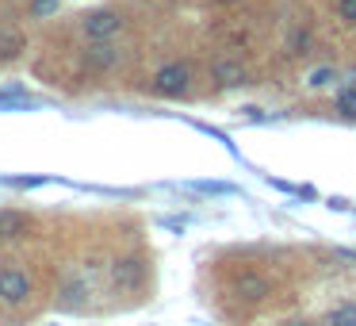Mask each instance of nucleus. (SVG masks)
<instances>
[{
    "label": "nucleus",
    "instance_id": "18",
    "mask_svg": "<svg viewBox=\"0 0 356 326\" xmlns=\"http://www.w3.org/2000/svg\"><path fill=\"white\" fill-rule=\"evenodd\" d=\"M218 4H238V0H218Z\"/></svg>",
    "mask_w": 356,
    "mask_h": 326
},
{
    "label": "nucleus",
    "instance_id": "9",
    "mask_svg": "<svg viewBox=\"0 0 356 326\" xmlns=\"http://www.w3.org/2000/svg\"><path fill=\"white\" fill-rule=\"evenodd\" d=\"M322 326H356V300H345V303H333L325 311Z\"/></svg>",
    "mask_w": 356,
    "mask_h": 326
},
{
    "label": "nucleus",
    "instance_id": "10",
    "mask_svg": "<svg viewBox=\"0 0 356 326\" xmlns=\"http://www.w3.org/2000/svg\"><path fill=\"white\" fill-rule=\"evenodd\" d=\"M337 81V70L333 65H314V70L307 73V88H325V85H333Z\"/></svg>",
    "mask_w": 356,
    "mask_h": 326
},
{
    "label": "nucleus",
    "instance_id": "11",
    "mask_svg": "<svg viewBox=\"0 0 356 326\" xmlns=\"http://www.w3.org/2000/svg\"><path fill=\"white\" fill-rule=\"evenodd\" d=\"M62 303L65 307H81V303H85V284H81V280H65L62 284Z\"/></svg>",
    "mask_w": 356,
    "mask_h": 326
},
{
    "label": "nucleus",
    "instance_id": "12",
    "mask_svg": "<svg viewBox=\"0 0 356 326\" xmlns=\"http://www.w3.org/2000/svg\"><path fill=\"white\" fill-rule=\"evenodd\" d=\"M58 8H62V0H31V4H27V16H31V20H47V16H54Z\"/></svg>",
    "mask_w": 356,
    "mask_h": 326
},
{
    "label": "nucleus",
    "instance_id": "13",
    "mask_svg": "<svg viewBox=\"0 0 356 326\" xmlns=\"http://www.w3.org/2000/svg\"><path fill=\"white\" fill-rule=\"evenodd\" d=\"M337 111L356 119V88H341V93H337Z\"/></svg>",
    "mask_w": 356,
    "mask_h": 326
},
{
    "label": "nucleus",
    "instance_id": "5",
    "mask_svg": "<svg viewBox=\"0 0 356 326\" xmlns=\"http://www.w3.org/2000/svg\"><path fill=\"white\" fill-rule=\"evenodd\" d=\"M119 47L111 39H104V42H92L88 50H81V62H85V70H92V73H108V70H115L119 65Z\"/></svg>",
    "mask_w": 356,
    "mask_h": 326
},
{
    "label": "nucleus",
    "instance_id": "4",
    "mask_svg": "<svg viewBox=\"0 0 356 326\" xmlns=\"http://www.w3.org/2000/svg\"><path fill=\"white\" fill-rule=\"evenodd\" d=\"M234 295H238L241 303H264L268 300V292H272V284H268V277H261V272H238L234 277Z\"/></svg>",
    "mask_w": 356,
    "mask_h": 326
},
{
    "label": "nucleus",
    "instance_id": "1",
    "mask_svg": "<svg viewBox=\"0 0 356 326\" xmlns=\"http://www.w3.org/2000/svg\"><path fill=\"white\" fill-rule=\"evenodd\" d=\"M35 295V280L24 265H4L0 269V303L4 307H24Z\"/></svg>",
    "mask_w": 356,
    "mask_h": 326
},
{
    "label": "nucleus",
    "instance_id": "8",
    "mask_svg": "<svg viewBox=\"0 0 356 326\" xmlns=\"http://www.w3.org/2000/svg\"><path fill=\"white\" fill-rule=\"evenodd\" d=\"M31 226V219L24 215V211H0V242L8 238H19V234Z\"/></svg>",
    "mask_w": 356,
    "mask_h": 326
},
{
    "label": "nucleus",
    "instance_id": "15",
    "mask_svg": "<svg viewBox=\"0 0 356 326\" xmlns=\"http://www.w3.org/2000/svg\"><path fill=\"white\" fill-rule=\"evenodd\" d=\"M16 47H19V35H0V58H8V54H16Z\"/></svg>",
    "mask_w": 356,
    "mask_h": 326
},
{
    "label": "nucleus",
    "instance_id": "3",
    "mask_svg": "<svg viewBox=\"0 0 356 326\" xmlns=\"http://www.w3.org/2000/svg\"><path fill=\"white\" fill-rule=\"evenodd\" d=\"M123 31V16L111 8H96V12H85L81 16V35L92 42H104V39H115Z\"/></svg>",
    "mask_w": 356,
    "mask_h": 326
},
{
    "label": "nucleus",
    "instance_id": "16",
    "mask_svg": "<svg viewBox=\"0 0 356 326\" xmlns=\"http://www.w3.org/2000/svg\"><path fill=\"white\" fill-rule=\"evenodd\" d=\"M287 47H291L295 54H302V50L310 47V35H307V31H295V35H291V42H287Z\"/></svg>",
    "mask_w": 356,
    "mask_h": 326
},
{
    "label": "nucleus",
    "instance_id": "17",
    "mask_svg": "<svg viewBox=\"0 0 356 326\" xmlns=\"http://www.w3.org/2000/svg\"><path fill=\"white\" fill-rule=\"evenodd\" d=\"M280 326H318L314 318H287V323H280Z\"/></svg>",
    "mask_w": 356,
    "mask_h": 326
},
{
    "label": "nucleus",
    "instance_id": "7",
    "mask_svg": "<svg viewBox=\"0 0 356 326\" xmlns=\"http://www.w3.org/2000/svg\"><path fill=\"white\" fill-rule=\"evenodd\" d=\"M142 261L138 257H119L115 265H111V284L119 288V292H134V288L142 284Z\"/></svg>",
    "mask_w": 356,
    "mask_h": 326
},
{
    "label": "nucleus",
    "instance_id": "14",
    "mask_svg": "<svg viewBox=\"0 0 356 326\" xmlns=\"http://www.w3.org/2000/svg\"><path fill=\"white\" fill-rule=\"evenodd\" d=\"M337 16L356 27V0H337Z\"/></svg>",
    "mask_w": 356,
    "mask_h": 326
},
{
    "label": "nucleus",
    "instance_id": "2",
    "mask_svg": "<svg viewBox=\"0 0 356 326\" xmlns=\"http://www.w3.org/2000/svg\"><path fill=\"white\" fill-rule=\"evenodd\" d=\"M192 81H195V73L188 62H169L154 73V85L149 88H154L157 96H184L188 88H192Z\"/></svg>",
    "mask_w": 356,
    "mask_h": 326
},
{
    "label": "nucleus",
    "instance_id": "6",
    "mask_svg": "<svg viewBox=\"0 0 356 326\" xmlns=\"http://www.w3.org/2000/svg\"><path fill=\"white\" fill-rule=\"evenodd\" d=\"M211 81H215L218 88H238L249 81V70L238 58H215V62H211Z\"/></svg>",
    "mask_w": 356,
    "mask_h": 326
}]
</instances>
